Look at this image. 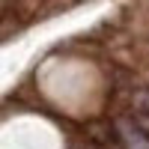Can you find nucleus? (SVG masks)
<instances>
[{
	"label": "nucleus",
	"instance_id": "f257e3e1",
	"mask_svg": "<svg viewBox=\"0 0 149 149\" xmlns=\"http://www.w3.org/2000/svg\"><path fill=\"white\" fill-rule=\"evenodd\" d=\"M116 131H119L122 146H125V149H149V134H143L134 122L119 119V122H116Z\"/></svg>",
	"mask_w": 149,
	"mask_h": 149
}]
</instances>
